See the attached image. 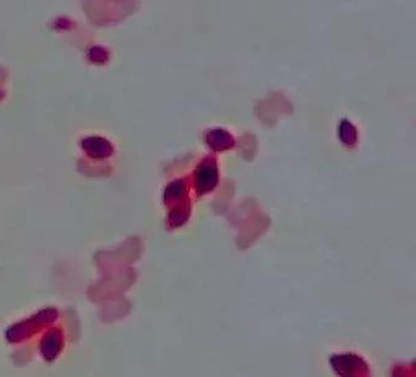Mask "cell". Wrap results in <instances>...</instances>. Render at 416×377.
<instances>
[{"label": "cell", "mask_w": 416, "mask_h": 377, "mask_svg": "<svg viewBox=\"0 0 416 377\" xmlns=\"http://www.w3.org/2000/svg\"><path fill=\"white\" fill-rule=\"evenodd\" d=\"M359 359L353 356H341L332 358V367H335L337 374L351 375L355 370Z\"/></svg>", "instance_id": "obj_2"}, {"label": "cell", "mask_w": 416, "mask_h": 377, "mask_svg": "<svg viewBox=\"0 0 416 377\" xmlns=\"http://www.w3.org/2000/svg\"><path fill=\"white\" fill-rule=\"evenodd\" d=\"M218 183V170L211 164H204L197 172V187L199 193H207L214 190Z\"/></svg>", "instance_id": "obj_1"}]
</instances>
